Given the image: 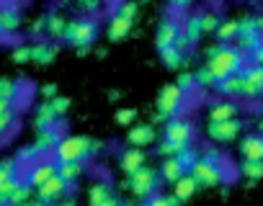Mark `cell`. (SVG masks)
Wrapping results in <instances>:
<instances>
[{"label":"cell","instance_id":"obj_60","mask_svg":"<svg viewBox=\"0 0 263 206\" xmlns=\"http://www.w3.org/2000/svg\"><path fill=\"white\" fill-rule=\"evenodd\" d=\"M137 3H147V0H137Z\"/></svg>","mask_w":263,"mask_h":206},{"label":"cell","instance_id":"obj_51","mask_svg":"<svg viewBox=\"0 0 263 206\" xmlns=\"http://www.w3.org/2000/svg\"><path fill=\"white\" fill-rule=\"evenodd\" d=\"M103 150V142H98V139H88V160L96 155V152H101Z\"/></svg>","mask_w":263,"mask_h":206},{"label":"cell","instance_id":"obj_17","mask_svg":"<svg viewBox=\"0 0 263 206\" xmlns=\"http://www.w3.org/2000/svg\"><path fill=\"white\" fill-rule=\"evenodd\" d=\"M242 85H245V77L242 72H235V75H227L222 80H217V93H222L224 98H242Z\"/></svg>","mask_w":263,"mask_h":206},{"label":"cell","instance_id":"obj_58","mask_svg":"<svg viewBox=\"0 0 263 206\" xmlns=\"http://www.w3.org/2000/svg\"><path fill=\"white\" fill-rule=\"evenodd\" d=\"M31 206H52V203H42V201H36V203H31Z\"/></svg>","mask_w":263,"mask_h":206},{"label":"cell","instance_id":"obj_48","mask_svg":"<svg viewBox=\"0 0 263 206\" xmlns=\"http://www.w3.org/2000/svg\"><path fill=\"white\" fill-rule=\"evenodd\" d=\"M201 160H206V162H214V165H222V155H219V150H214V147H206L201 155H199Z\"/></svg>","mask_w":263,"mask_h":206},{"label":"cell","instance_id":"obj_24","mask_svg":"<svg viewBox=\"0 0 263 206\" xmlns=\"http://www.w3.org/2000/svg\"><path fill=\"white\" fill-rule=\"evenodd\" d=\"M57 57V44L54 42H39L31 47V62L36 65H49Z\"/></svg>","mask_w":263,"mask_h":206},{"label":"cell","instance_id":"obj_5","mask_svg":"<svg viewBox=\"0 0 263 206\" xmlns=\"http://www.w3.org/2000/svg\"><path fill=\"white\" fill-rule=\"evenodd\" d=\"M54 155L60 162H85L88 160V137H60Z\"/></svg>","mask_w":263,"mask_h":206},{"label":"cell","instance_id":"obj_10","mask_svg":"<svg viewBox=\"0 0 263 206\" xmlns=\"http://www.w3.org/2000/svg\"><path fill=\"white\" fill-rule=\"evenodd\" d=\"M21 29V8L16 3H0V36L11 39Z\"/></svg>","mask_w":263,"mask_h":206},{"label":"cell","instance_id":"obj_15","mask_svg":"<svg viewBox=\"0 0 263 206\" xmlns=\"http://www.w3.org/2000/svg\"><path fill=\"white\" fill-rule=\"evenodd\" d=\"M54 173H57V165H54V162H39V160H34L31 168H29V173H26V183H29L31 188H39V186H42L44 180H49Z\"/></svg>","mask_w":263,"mask_h":206},{"label":"cell","instance_id":"obj_34","mask_svg":"<svg viewBox=\"0 0 263 206\" xmlns=\"http://www.w3.org/2000/svg\"><path fill=\"white\" fill-rule=\"evenodd\" d=\"M111 193H114V188H111L106 180H98V183H93V186H90V191H88V203H90V206H96L98 201H103V198H106V196H111Z\"/></svg>","mask_w":263,"mask_h":206},{"label":"cell","instance_id":"obj_52","mask_svg":"<svg viewBox=\"0 0 263 206\" xmlns=\"http://www.w3.org/2000/svg\"><path fill=\"white\" fill-rule=\"evenodd\" d=\"M44 26H47V16H42L31 24V34H44Z\"/></svg>","mask_w":263,"mask_h":206},{"label":"cell","instance_id":"obj_32","mask_svg":"<svg viewBox=\"0 0 263 206\" xmlns=\"http://www.w3.org/2000/svg\"><path fill=\"white\" fill-rule=\"evenodd\" d=\"M242 178H248V183H255L263 178V160H242L240 165Z\"/></svg>","mask_w":263,"mask_h":206},{"label":"cell","instance_id":"obj_55","mask_svg":"<svg viewBox=\"0 0 263 206\" xmlns=\"http://www.w3.org/2000/svg\"><path fill=\"white\" fill-rule=\"evenodd\" d=\"M75 52H78V54H80V57H85V54H88V52H90V47H78V49H75Z\"/></svg>","mask_w":263,"mask_h":206},{"label":"cell","instance_id":"obj_47","mask_svg":"<svg viewBox=\"0 0 263 206\" xmlns=\"http://www.w3.org/2000/svg\"><path fill=\"white\" fill-rule=\"evenodd\" d=\"M78 6H80V11H83V13L93 16L96 11H101V0H78Z\"/></svg>","mask_w":263,"mask_h":206},{"label":"cell","instance_id":"obj_7","mask_svg":"<svg viewBox=\"0 0 263 206\" xmlns=\"http://www.w3.org/2000/svg\"><path fill=\"white\" fill-rule=\"evenodd\" d=\"M194 175V180L199 183V188H217L222 180H224V170L222 165H214V162H206V160H196L189 170Z\"/></svg>","mask_w":263,"mask_h":206},{"label":"cell","instance_id":"obj_56","mask_svg":"<svg viewBox=\"0 0 263 206\" xmlns=\"http://www.w3.org/2000/svg\"><path fill=\"white\" fill-rule=\"evenodd\" d=\"M57 206H75V201H62V198H60V201H57Z\"/></svg>","mask_w":263,"mask_h":206},{"label":"cell","instance_id":"obj_27","mask_svg":"<svg viewBox=\"0 0 263 206\" xmlns=\"http://www.w3.org/2000/svg\"><path fill=\"white\" fill-rule=\"evenodd\" d=\"M158 173H160V180H165V183H171V186H173V183L186 173V170H183V165H181L176 157H163V165H160V170H158Z\"/></svg>","mask_w":263,"mask_h":206},{"label":"cell","instance_id":"obj_50","mask_svg":"<svg viewBox=\"0 0 263 206\" xmlns=\"http://www.w3.org/2000/svg\"><path fill=\"white\" fill-rule=\"evenodd\" d=\"M191 3L194 0H168L171 11H186V8H191Z\"/></svg>","mask_w":263,"mask_h":206},{"label":"cell","instance_id":"obj_19","mask_svg":"<svg viewBox=\"0 0 263 206\" xmlns=\"http://www.w3.org/2000/svg\"><path fill=\"white\" fill-rule=\"evenodd\" d=\"M158 54H160V62L168 70H181L183 65H189V52H181L176 44L173 47H165V49H158Z\"/></svg>","mask_w":263,"mask_h":206},{"label":"cell","instance_id":"obj_45","mask_svg":"<svg viewBox=\"0 0 263 206\" xmlns=\"http://www.w3.org/2000/svg\"><path fill=\"white\" fill-rule=\"evenodd\" d=\"M13 62H18V65H26V62H31V47H29V44H21V47H16V49H13Z\"/></svg>","mask_w":263,"mask_h":206},{"label":"cell","instance_id":"obj_61","mask_svg":"<svg viewBox=\"0 0 263 206\" xmlns=\"http://www.w3.org/2000/svg\"><path fill=\"white\" fill-rule=\"evenodd\" d=\"M0 142H3V137H0Z\"/></svg>","mask_w":263,"mask_h":206},{"label":"cell","instance_id":"obj_3","mask_svg":"<svg viewBox=\"0 0 263 206\" xmlns=\"http://www.w3.org/2000/svg\"><path fill=\"white\" fill-rule=\"evenodd\" d=\"M183 103H186V93H183L176 83L165 85V88L158 93V116H155V121L176 119V116L181 114V109H183Z\"/></svg>","mask_w":263,"mask_h":206},{"label":"cell","instance_id":"obj_36","mask_svg":"<svg viewBox=\"0 0 263 206\" xmlns=\"http://www.w3.org/2000/svg\"><path fill=\"white\" fill-rule=\"evenodd\" d=\"M16 98H18V83L11 77H0V100L16 103Z\"/></svg>","mask_w":263,"mask_h":206},{"label":"cell","instance_id":"obj_33","mask_svg":"<svg viewBox=\"0 0 263 206\" xmlns=\"http://www.w3.org/2000/svg\"><path fill=\"white\" fill-rule=\"evenodd\" d=\"M31 193H34V188H31L26 180H16V188H13V193L8 196L6 203H29V201H31Z\"/></svg>","mask_w":263,"mask_h":206},{"label":"cell","instance_id":"obj_54","mask_svg":"<svg viewBox=\"0 0 263 206\" xmlns=\"http://www.w3.org/2000/svg\"><path fill=\"white\" fill-rule=\"evenodd\" d=\"M119 203H121V201H119V196H116V193H111V196H106L103 201H98L96 206H119Z\"/></svg>","mask_w":263,"mask_h":206},{"label":"cell","instance_id":"obj_21","mask_svg":"<svg viewBox=\"0 0 263 206\" xmlns=\"http://www.w3.org/2000/svg\"><path fill=\"white\" fill-rule=\"evenodd\" d=\"M196 191H199V183L194 180V175H191V173H183V175L173 183V196H176L181 203H183V201H189Z\"/></svg>","mask_w":263,"mask_h":206},{"label":"cell","instance_id":"obj_25","mask_svg":"<svg viewBox=\"0 0 263 206\" xmlns=\"http://www.w3.org/2000/svg\"><path fill=\"white\" fill-rule=\"evenodd\" d=\"M237 111L240 106L232 100H222V103H214L209 109V121H227V119H237Z\"/></svg>","mask_w":263,"mask_h":206},{"label":"cell","instance_id":"obj_11","mask_svg":"<svg viewBox=\"0 0 263 206\" xmlns=\"http://www.w3.org/2000/svg\"><path fill=\"white\" fill-rule=\"evenodd\" d=\"M70 188H72V186L54 173L49 180H44V183L36 188V193H39V201H42V203H57Z\"/></svg>","mask_w":263,"mask_h":206},{"label":"cell","instance_id":"obj_37","mask_svg":"<svg viewBox=\"0 0 263 206\" xmlns=\"http://www.w3.org/2000/svg\"><path fill=\"white\" fill-rule=\"evenodd\" d=\"M194 83H196V88H201V90H209V88H214L217 85V77L209 72V67L204 65V67H199L196 72H194Z\"/></svg>","mask_w":263,"mask_h":206},{"label":"cell","instance_id":"obj_29","mask_svg":"<svg viewBox=\"0 0 263 206\" xmlns=\"http://www.w3.org/2000/svg\"><path fill=\"white\" fill-rule=\"evenodd\" d=\"M237 18H227V21H219V26H217V39L222 42V44H230V42H235L237 39Z\"/></svg>","mask_w":263,"mask_h":206},{"label":"cell","instance_id":"obj_43","mask_svg":"<svg viewBox=\"0 0 263 206\" xmlns=\"http://www.w3.org/2000/svg\"><path fill=\"white\" fill-rule=\"evenodd\" d=\"M135 119H137V111L135 109H119L116 111V124H121V127L135 124Z\"/></svg>","mask_w":263,"mask_h":206},{"label":"cell","instance_id":"obj_46","mask_svg":"<svg viewBox=\"0 0 263 206\" xmlns=\"http://www.w3.org/2000/svg\"><path fill=\"white\" fill-rule=\"evenodd\" d=\"M155 150H158V155H160V157H173L176 152H181V147H176V145H173V142H168V139H163Z\"/></svg>","mask_w":263,"mask_h":206},{"label":"cell","instance_id":"obj_42","mask_svg":"<svg viewBox=\"0 0 263 206\" xmlns=\"http://www.w3.org/2000/svg\"><path fill=\"white\" fill-rule=\"evenodd\" d=\"M34 160H39V155H36L34 145H29V147L18 150V155H16V162H18V165H31Z\"/></svg>","mask_w":263,"mask_h":206},{"label":"cell","instance_id":"obj_57","mask_svg":"<svg viewBox=\"0 0 263 206\" xmlns=\"http://www.w3.org/2000/svg\"><path fill=\"white\" fill-rule=\"evenodd\" d=\"M3 206H31V201L29 203H3Z\"/></svg>","mask_w":263,"mask_h":206},{"label":"cell","instance_id":"obj_22","mask_svg":"<svg viewBox=\"0 0 263 206\" xmlns=\"http://www.w3.org/2000/svg\"><path fill=\"white\" fill-rule=\"evenodd\" d=\"M240 152L245 160H263V134H248L240 142Z\"/></svg>","mask_w":263,"mask_h":206},{"label":"cell","instance_id":"obj_44","mask_svg":"<svg viewBox=\"0 0 263 206\" xmlns=\"http://www.w3.org/2000/svg\"><path fill=\"white\" fill-rule=\"evenodd\" d=\"M176 85L189 95V93L196 88V83H194V72H181V75H178V80H176Z\"/></svg>","mask_w":263,"mask_h":206},{"label":"cell","instance_id":"obj_18","mask_svg":"<svg viewBox=\"0 0 263 206\" xmlns=\"http://www.w3.org/2000/svg\"><path fill=\"white\" fill-rule=\"evenodd\" d=\"M181 34L186 36V42L191 44V47H196L199 42H201V36H204V26H201V13H194V16H189L183 24H181Z\"/></svg>","mask_w":263,"mask_h":206},{"label":"cell","instance_id":"obj_28","mask_svg":"<svg viewBox=\"0 0 263 206\" xmlns=\"http://www.w3.org/2000/svg\"><path fill=\"white\" fill-rule=\"evenodd\" d=\"M16 127V106L8 100H0V137L11 134Z\"/></svg>","mask_w":263,"mask_h":206},{"label":"cell","instance_id":"obj_8","mask_svg":"<svg viewBox=\"0 0 263 206\" xmlns=\"http://www.w3.org/2000/svg\"><path fill=\"white\" fill-rule=\"evenodd\" d=\"M163 139H168V142H173L176 147H189L191 145V139H194V124L191 121H186V119H168V124H165V132H163Z\"/></svg>","mask_w":263,"mask_h":206},{"label":"cell","instance_id":"obj_38","mask_svg":"<svg viewBox=\"0 0 263 206\" xmlns=\"http://www.w3.org/2000/svg\"><path fill=\"white\" fill-rule=\"evenodd\" d=\"M142 206H181V201H178L173 193H171V196H163V193L158 191V193H153L150 198H145Z\"/></svg>","mask_w":263,"mask_h":206},{"label":"cell","instance_id":"obj_4","mask_svg":"<svg viewBox=\"0 0 263 206\" xmlns=\"http://www.w3.org/2000/svg\"><path fill=\"white\" fill-rule=\"evenodd\" d=\"M129 191L135 193L140 201H145V198H150L153 193H158V188H160V173L155 170V168H147V165H142L140 170H135L129 175Z\"/></svg>","mask_w":263,"mask_h":206},{"label":"cell","instance_id":"obj_53","mask_svg":"<svg viewBox=\"0 0 263 206\" xmlns=\"http://www.w3.org/2000/svg\"><path fill=\"white\" fill-rule=\"evenodd\" d=\"M42 95H44L47 100H49V98H54V95H57V85H54V83H47V85L42 88Z\"/></svg>","mask_w":263,"mask_h":206},{"label":"cell","instance_id":"obj_16","mask_svg":"<svg viewBox=\"0 0 263 206\" xmlns=\"http://www.w3.org/2000/svg\"><path fill=\"white\" fill-rule=\"evenodd\" d=\"M126 142L132 147H142L145 150L147 145L155 142V127L153 124H132V129L126 134Z\"/></svg>","mask_w":263,"mask_h":206},{"label":"cell","instance_id":"obj_6","mask_svg":"<svg viewBox=\"0 0 263 206\" xmlns=\"http://www.w3.org/2000/svg\"><path fill=\"white\" fill-rule=\"evenodd\" d=\"M240 24H237V49L242 52V54H250L260 42H263V31H260V26H258V21H255V16H245V18H237Z\"/></svg>","mask_w":263,"mask_h":206},{"label":"cell","instance_id":"obj_49","mask_svg":"<svg viewBox=\"0 0 263 206\" xmlns=\"http://www.w3.org/2000/svg\"><path fill=\"white\" fill-rule=\"evenodd\" d=\"M248 57H250V62H253V65H263V42H260V44L248 54Z\"/></svg>","mask_w":263,"mask_h":206},{"label":"cell","instance_id":"obj_13","mask_svg":"<svg viewBox=\"0 0 263 206\" xmlns=\"http://www.w3.org/2000/svg\"><path fill=\"white\" fill-rule=\"evenodd\" d=\"M178 34H181V21H176V18H163L160 26H158V31H155V47H158V49L173 47L176 39H178Z\"/></svg>","mask_w":263,"mask_h":206},{"label":"cell","instance_id":"obj_31","mask_svg":"<svg viewBox=\"0 0 263 206\" xmlns=\"http://www.w3.org/2000/svg\"><path fill=\"white\" fill-rule=\"evenodd\" d=\"M57 175L72 186V183H75V180H80V175H83V162H60Z\"/></svg>","mask_w":263,"mask_h":206},{"label":"cell","instance_id":"obj_41","mask_svg":"<svg viewBox=\"0 0 263 206\" xmlns=\"http://www.w3.org/2000/svg\"><path fill=\"white\" fill-rule=\"evenodd\" d=\"M219 13H214V11H206V13H201V26H204V34H214L217 31V26H219Z\"/></svg>","mask_w":263,"mask_h":206},{"label":"cell","instance_id":"obj_59","mask_svg":"<svg viewBox=\"0 0 263 206\" xmlns=\"http://www.w3.org/2000/svg\"><path fill=\"white\" fill-rule=\"evenodd\" d=\"M6 3H16V6H18V3H21V0H6Z\"/></svg>","mask_w":263,"mask_h":206},{"label":"cell","instance_id":"obj_14","mask_svg":"<svg viewBox=\"0 0 263 206\" xmlns=\"http://www.w3.org/2000/svg\"><path fill=\"white\" fill-rule=\"evenodd\" d=\"M142 165H147V155H145L142 147H129V150H124L121 157H119V168H121L126 175H132L135 170H140Z\"/></svg>","mask_w":263,"mask_h":206},{"label":"cell","instance_id":"obj_39","mask_svg":"<svg viewBox=\"0 0 263 206\" xmlns=\"http://www.w3.org/2000/svg\"><path fill=\"white\" fill-rule=\"evenodd\" d=\"M173 157H176V160H178V162L183 165V170L189 173V170H191V165H194V162L199 160V152H196V150H194V147L189 145V147H183L181 152H176Z\"/></svg>","mask_w":263,"mask_h":206},{"label":"cell","instance_id":"obj_40","mask_svg":"<svg viewBox=\"0 0 263 206\" xmlns=\"http://www.w3.org/2000/svg\"><path fill=\"white\" fill-rule=\"evenodd\" d=\"M49 106H52V111H54V116L60 119V116H65L67 111H70V98H65V95H54V98H49Z\"/></svg>","mask_w":263,"mask_h":206},{"label":"cell","instance_id":"obj_26","mask_svg":"<svg viewBox=\"0 0 263 206\" xmlns=\"http://www.w3.org/2000/svg\"><path fill=\"white\" fill-rule=\"evenodd\" d=\"M57 116H54V111H52V106H49V100H44L42 106L36 109V114H34V127H36V132H42V129H52V127H57Z\"/></svg>","mask_w":263,"mask_h":206},{"label":"cell","instance_id":"obj_12","mask_svg":"<svg viewBox=\"0 0 263 206\" xmlns=\"http://www.w3.org/2000/svg\"><path fill=\"white\" fill-rule=\"evenodd\" d=\"M245 85H242V98H260L263 95V65H250L242 70Z\"/></svg>","mask_w":263,"mask_h":206},{"label":"cell","instance_id":"obj_23","mask_svg":"<svg viewBox=\"0 0 263 206\" xmlns=\"http://www.w3.org/2000/svg\"><path fill=\"white\" fill-rule=\"evenodd\" d=\"M132 26H135V21L121 18V16H116V13H114V16H111V21H108L106 34H108V39H111V42H121V39H126V36H129Z\"/></svg>","mask_w":263,"mask_h":206},{"label":"cell","instance_id":"obj_30","mask_svg":"<svg viewBox=\"0 0 263 206\" xmlns=\"http://www.w3.org/2000/svg\"><path fill=\"white\" fill-rule=\"evenodd\" d=\"M65 18L60 13H49L47 16V26H44V34L47 39H62V31H65Z\"/></svg>","mask_w":263,"mask_h":206},{"label":"cell","instance_id":"obj_35","mask_svg":"<svg viewBox=\"0 0 263 206\" xmlns=\"http://www.w3.org/2000/svg\"><path fill=\"white\" fill-rule=\"evenodd\" d=\"M137 13H140V3H137V0H119V3H116V16H121V18L137 21Z\"/></svg>","mask_w":263,"mask_h":206},{"label":"cell","instance_id":"obj_1","mask_svg":"<svg viewBox=\"0 0 263 206\" xmlns=\"http://www.w3.org/2000/svg\"><path fill=\"white\" fill-rule=\"evenodd\" d=\"M245 62H248V54H242L237 47H230V44H222L212 57H206V67L217 80L235 75V72H242Z\"/></svg>","mask_w":263,"mask_h":206},{"label":"cell","instance_id":"obj_9","mask_svg":"<svg viewBox=\"0 0 263 206\" xmlns=\"http://www.w3.org/2000/svg\"><path fill=\"white\" fill-rule=\"evenodd\" d=\"M240 132H242V121H240V119L209 121V127H206V137H209L212 142H219V145H224V142H235Z\"/></svg>","mask_w":263,"mask_h":206},{"label":"cell","instance_id":"obj_2","mask_svg":"<svg viewBox=\"0 0 263 206\" xmlns=\"http://www.w3.org/2000/svg\"><path fill=\"white\" fill-rule=\"evenodd\" d=\"M62 39L70 47H93V42L98 39V24L93 18H78V21H67Z\"/></svg>","mask_w":263,"mask_h":206},{"label":"cell","instance_id":"obj_20","mask_svg":"<svg viewBox=\"0 0 263 206\" xmlns=\"http://www.w3.org/2000/svg\"><path fill=\"white\" fill-rule=\"evenodd\" d=\"M57 142H60V132H57V127H52V129H42V132H36L34 150H36V155L42 157V155H47V152H54Z\"/></svg>","mask_w":263,"mask_h":206}]
</instances>
